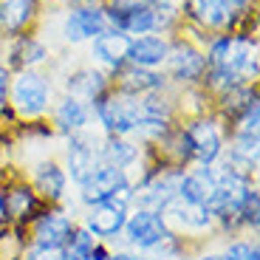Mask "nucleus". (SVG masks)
I'll list each match as a JSON object with an SVG mask.
<instances>
[{"label":"nucleus","instance_id":"2","mask_svg":"<svg viewBox=\"0 0 260 260\" xmlns=\"http://www.w3.org/2000/svg\"><path fill=\"white\" fill-rule=\"evenodd\" d=\"M91 113L99 122L105 136H127L130 139V136H136V127L142 122L139 96L116 91L113 85L91 105Z\"/></svg>","mask_w":260,"mask_h":260},{"label":"nucleus","instance_id":"24","mask_svg":"<svg viewBox=\"0 0 260 260\" xmlns=\"http://www.w3.org/2000/svg\"><path fill=\"white\" fill-rule=\"evenodd\" d=\"M96 243H99V241L93 238L91 232H88V229H85V226H77V229L71 232V238H68V243L59 249V254H62V260H91Z\"/></svg>","mask_w":260,"mask_h":260},{"label":"nucleus","instance_id":"19","mask_svg":"<svg viewBox=\"0 0 260 260\" xmlns=\"http://www.w3.org/2000/svg\"><path fill=\"white\" fill-rule=\"evenodd\" d=\"M127 209L130 207H124V204H96V207H88V212H85V229L102 243L113 241L124 229Z\"/></svg>","mask_w":260,"mask_h":260},{"label":"nucleus","instance_id":"15","mask_svg":"<svg viewBox=\"0 0 260 260\" xmlns=\"http://www.w3.org/2000/svg\"><path fill=\"white\" fill-rule=\"evenodd\" d=\"M48 57H51V48H48L37 34L26 31V34L12 37L6 43V62L3 65H6L12 74H17V71H26V68H40Z\"/></svg>","mask_w":260,"mask_h":260},{"label":"nucleus","instance_id":"34","mask_svg":"<svg viewBox=\"0 0 260 260\" xmlns=\"http://www.w3.org/2000/svg\"><path fill=\"white\" fill-rule=\"evenodd\" d=\"M0 226H6V207H3V187H0Z\"/></svg>","mask_w":260,"mask_h":260},{"label":"nucleus","instance_id":"22","mask_svg":"<svg viewBox=\"0 0 260 260\" xmlns=\"http://www.w3.org/2000/svg\"><path fill=\"white\" fill-rule=\"evenodd\" d=\"M215 192V167L184 170L181 184H178V201L192 204V207H207Z\"/></svg>","mask_w":260,"mask_h":260},{"label":"nucleus","instance_id":"10","mask_svg":"<svg viewBox=\"0 0 260 260\" xmlns=\"http://www.w3.org/2000/svg\"><path fill=\"white\" fill-rule=\"evenodd\" d=\"M74 229H77L74 215H68L65 209H59V207H48L46 212L31 223V241H28V246L54 249V252H59V249L68 243V238H71Z\"/></svg>","mask_w":260,"mask_h":260},{"label":"nucleus","instance_id":"4","mask_svg":"<svg viewBox=\"0 0 260 260\" xmlns=\"http://www.w3.org/2000/svg\"><path fill=\"white\" fill-rule=\"evenodd\" d=\"M122 238H124L130 252L156 254V252H161L167 243L176 241L178 235L167 226L161 212H153V209H133V212H127Z\"/></svg>","mask_w":260,"mask_h":260},{"label":"nucleus","instance_id":"21","mask_svg":"<svg viewBox=\"0 0 260 260\" xmlns=\"http://www.w3.org/2000/svg\"><path fill=\"white\" fill-rule=\"evenodd\" d=\"M170 54V37L167 34H142V37H130L127 48V62L150 71H161Z\"/></svg>","mask_w":260,"mask_h":260},{"label":"nucleus","instance_id":"29","mask_svg":"<svg viewBox=\"0 0 260 260\" xmlns=\"http://www.w3.org/2000/svg\"><path fill=\"white\" fill-rule=\"evenodd\" d=\"M108 260H144V254H139V252H116V254H111Z\"/></svg>","mask_w":260,"mask_h":260},{"label":"nucleus","instance_id":"3","mask_svg":"<svg viewBox=\"0 0 260 260\" xmlns=\"http://www.w3.org/2000/svg\"><path fill=\"white\" fill-rule=\"evenodd\" d=\"M77 189H79V204L85 209L96 207V204H124V207H130V201H133L130 173L119 167H108V164H99L82 184H77Z\"/></svg>","mask_w":260,"mask_h":260},{"label":"nucleus","instance_id":"14","mask_svg":"<svg viewBox=\"0 0 260 260\" xmlns=\"http://www.w3.org/2000/svg\"><path fill=\"white\" fill-rule=\"evenodd\" d=\"M111 85L122 93H130V96H144V93L153 91H170L167 74L164 71H150V68H139V65H122L116 74L111 77Z\"/></svg>","mask_w":260,"mask_h":260},{"label":"nucleus","instance_id":"17","mask_svg":"<svg viewBox=\"0 0 260 260\" xmlns=\"http://www.w3.org/2000/svg\"><path fill=\"white\" fill-rule=\"evenodd\" d=\"M31 178H34V192L48 204V207H59L68 195V176L59 161L54 158H43V161L34 164L31 170Z\"/></svg>","mask_w":260,"mask_h":260},{"label":"nucleus","instance_id":"23","mask_svg":"<svg viewBox=\"0 0 260 260\" xmlns=\"http://www.w3.org/2000/svg\"><path fill=\"white\" fill-rule=\"evenodd\" d=\"M99 158H102V164H108V167L130 170L142 161V147L127 136H102Z\"/></svg>","mask_w":260,"mask_h":260},{"label":"nucleus","instance_id":"33","mask_svg":"<svg viewBox=\"0 0 260 260\" xmlns=\"http://www.w3.org/2000/svg\"><path fill=\"white\" fill-rule=\"evenodd\" d=\"M195 260H223V254L221 252H204V254H198Z\"/></svg>","mask_w":260,"mask_h":260},{"label":"nucleus","instance_id":"16","mask_svg":"<svg viewBox=\"0 0 260 260\" xmlns=\"http://www.w3.org/2000/svg\"><path fill=\"white\" fill-rule=\"evenodd\" d=\"M91 119H93L91 105L77 99V96L62 93V96L51 105V127L59 136H74L79 130L91 127Z\"/></svg>","mask_w":260,"mask_h":260},{"label":"nucleus","instance_id":"28","mask_svg":"<svg viewBox=\"0 0 260 260\" xmlns=\"http://www.w3.org/2000/svg\"><path fill=\"white\" fill-rule=\"evenodd\" d=\"M9 88H12V71L0 62V105L9 102Z\"/></svg>","mask_w":260,"mask_h":260},{"label":"nucleus","instance_id":"5","mask_svg":"<svg viewBox=\"0 0 260 260\" xmlns=\"http://www.w3.org/2000/svg\"><path fill=\"white\" fill-rule=\"evenodd\" d=\"M164 68H167L164 74H167L170 85H176V88H198L204 82V74H207V54L187 34L170 37V54H167Z\"/></svg>","mask_w":260,"mask_h":260},{"label":"nucleus","instance_id":"25","mask_svg":"<svg viewBox=\"0 0 260 260\" xmlns=\"http://www.w3.org/2000/svg\"><path fill=\"white\" fill-rule=\"evenodd\" d=\"M223 260H260V249L257 243H249V241H232L226 243L223 249Z\"/></svg>","mask_w":260,"mask_h":260},{"label":"nucleus","instance_id":"11","mask_svg":"<svg viewBox=\"0 0 260 260\" xmlns=\"http://www.w3.org/2000/svg\"><path fill=\"white\" fill-rule=\"evenodd\" d=\"M3 207H6V223L31 226L48 209V204L28 184H12V187H3Z\"/></svg>","mask_w":260,"mask_h":260},{"label":"nucleus","instance_id":"26","mask_svg":"<svg viewBox=\"0 0 260 260\" xmlns=\"http://www.w3.org/2000/svg\"><path fill=\"white\" fill-rule=\"evenodd\" d=\"M26 260H62V254L54 249H40V246H28L26 249Z\"/></svg>","mask_w":260,"mask_h":260},{"label":"nucleus","instance_id":"13","mask_svg":"<svg viewBox=\"0 0 260 260\" xmlns=\"http://www.w3.org/2000/svg\"><path fill=\"white\" fill-rule=\"evenodd\" d=\"M108 88H111V74L96 68L93 62L91 65H77V68H71L62 79V91L68 93V96H77L88 105L96 102Z\"/></svg>","mask_w":260,"mask_h":260},{"label":"nucleus","instance_id":"30","mask_svg":"<svg viewBox=\"0 0 260 260\" xmlns=\"http://www.w3.org/2000/svg\"><path fill=\"white\" fill-rule=\"evenodd\" d=\"M108 257H111V249H108L102 241H99L96 249H93V257H91V260H108Z\"/></svg>","mask_w":260,"mask_h":260},{"label":"nucleus","instance_id":"20","mask_svg":"<svg viewBox=\"0 0 260 260\" xmlns=\"http://www.w3.org/2000/svg\"><path fill=\"white\" fill-rule=\"evenodd\" d=\"M161 215H164V221H167V226L176 235H181V232L184 235H204L215 223V218L209 215L207 207H192V204H184L178 198Z\"/></svg>","mask_w":260,"mask_h":260},{"label":"nucleus","instance_id":"1","mask_svg":"<svg viewBox=\"0 0 260 260\" xmlns=\"http://www.w3.org/2000/svg\"><path fill=\"white\" fill-rule=\"evenodd\" d=\"M9 105L20 119H43L54 105V82L46 71L26 68L12 74L9 88Z\"/></svg>","mask_w":260,"mask_h":260},{"label":"nucleus","instance_id":"12","mask_svg":"<svg viewBox=\"0 0 260 260\" xmlns=\"http://www.w3.org/2000/svg\"><path fill=\"white\" fill-rule=\"evenodd\" d=\"M88 46H91V51H88L91 62L96 65V68H102V71H108L111 77L122 68V65H127L130 37L122 31H116V28H105V31L99 34V37H93Z\"/></svg>","mask_w":260,"mask_h":260},{"label":"nucleus","instance_id":"27","mask_svg":"<svg viewBox=\"0 0 260 260\" xmlns=\"http://www.w3.org/2000/svg\"><path fill=\"white\" fill-rule=\"evenodd\" d=\"M102 3L113 9H139V6H156L158 0H102Z\"/></svg>","mask_w":260,"mask_h":260},{"label":"nucleus","instance_id":"31","mask_svg":"<svg viewBox=\"0 0 260 260\" xmlns=\"http://www.w3.org/2000/svg\"><path fill=\"white\" fill-rule=\"evenodd\" d=\"M229 6H232L235 12H241V9H252L254 0H229Z\"/></svg>","mask_w":260,"mask_h":260},{"label":"nucleus","instance_id":"9","mask_svg":"<svg viewBox=\"0 0 260 260\" xmlns=\"http://www.w3.org/2000/svg\"><path fill=\"white\" fill-rule=\"evenodd\" d=\"M178 14H181V23L204 34L229 31L235 20V9L229 6V0H181Z\"/></svg>","mask_w":260,"mask_h":260},{"label":"nucleus","instance_id":"32","mask_svg":"<svg viewBox=\"0 0 260 260\" xmlns=\"http://www.w3.org/2000/svg\"><path fill=\"white\" fill-rule=\"evenodd\" d=\"M57 3L65 9H74V6H85V3H96V0H57Z\"/></svg>","mask_w":260,"mask_h":260},{"label":"nucleus","instance_id":"7","mask_svg":"<svg viewBox=\"0 0 260 260\" xmlns=\"http://www.w3.org/2000/svg\"><path fill=\"white\" fill-rule=\"evenodd\" d=\"M99 144H102V136H99V133H91L88 127L74 133V136H65V164H62V170H65V176H68V181L82 184L85 178L102 164V158H99Z\"/></svg>","mask_w":260,"mask_h":260},{"label":"nucleus","instance_id":"8","mask_svg":"<svg viewBox=\"0 0 260 260\" xmlns=\"http://www.w3.org/2000/svg\"><path fill=\"white\" fill-rule=\"evenodd\" d=\"M105 28H108L105 6H102V0H96V3L65 9L62 23H59V37L68 46H82V43H91L93 37H99Z\"/></svg>","mask_w":260,"mask_h":260},{"label":"nucleus","instance_id":"6","mask_svg":"<svg viewBox=\"0 0 260 260\" xmlns=\"http://www.w3.org/2000/svg\"><path fill=\"white\" fill-rule=\"evenodd\" d=\"M184 130L192 144V164L198 167H215L223 156L226 136L215 113H201V116H189L184 122Z\"/></svg>","mask_w":260,"mask_h":260},{"label":"nucleus","instance_id":"18","mask_svg":"<svg viewBox=\"0 0 260 260\" xmlns=\"http://www.w3.org/2000/svg\"><path fill=\"white\" fill-rule=\"evenodd\" d=\"M40 20V0H0V37L12 40L34 28Z\"/></svg>","mask_w":260,"mask_h":260}]
</instances>
